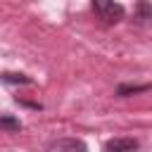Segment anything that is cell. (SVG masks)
Instances as JSON below:
<instances>
[{"label":"cell","mask_w":152,"mask_h":152,"mask_svg":"<svg viewBox=\"0 0 152 152\" xmlns=\"http://www.w3.org/2000/svg\"><path fill=\"white\" fill-rule=\"evenodd\" d=\"M93 12H95L104 24H116V21L124 19V5L109 2V0H95V2H93Z\"/></svg>","instance_id":"obj_1"},{"label":"cell","mask_w":152,"mask_h":152,"mask_svg":"<svg viewBox=\"0 0 152 152\" xmlns=\"http://www.w3.org/2000/svg\"><path fill=\"white\" fill-rule=\"evenodd\" d=\"M104 152H138V142L133 138H114L107 142Z\"/></svg>","instance_id":"obj_4"},{"label":"cell","mask_w":152,"mask_h":152,"mask_svg":"<svg viewBox=\"0 0 152 152\" xmlns=\"http://www.w3.org/2000/svg\"><path fill=\"white\" fill-rule=\"evenodd\" d=\"M45 152H88V147L78 138H59V140H52Z\"/></svg>","instance_id":"obj_2"},{"label":"cell","mask_w":152,"mask_h":152,"mask_svg":"<svg viewBox=\"0 0 152 152\" xmlns=\"http://www.w3.org/2000/svg\"><path fill=\"white\" fill-rule=\"evenodd\" d=\"M2 81H7V83H28V78L24 74H2Z\"/></svg>","instance_id":"obj_6"},{"label":"cell","mask_w":152,"mask_h":152,"mask_svg":"<svg viewBox=\"0 0 152 152\" xmlns=\"http://www.w3.org/2000/svg\"><path fill=\"white\" fill-rule=\"evenodd\" d=\"M150 86H119V90H116V95H128V93H142V90H147Z\"/></svg>","instance_id":"obj_5"},{"label":"cell","mask_w":152,"mask_h":152,"mask_svg":"<svg viewBox=\"0 0 152 152\" xmlns=\"http://www.w3.org/2000/svg\"><path fill=\"white\" fill-rule=\"evenodd\" d=\"M133 24H138V26H152V2H138L135 5Z\"/></svg>","instance_id":"obj_3"},{"label":"cell","mask_w":152,"mask_h":152,"mask_svg":"<svg viewBox=\"0 0 152 152\" xmlns=\"http://www.w3.org/2000/svg\"><path fill=\"white\" fill-rule=\"evenodd\" d=\"M0 124H2V126H7V128H12V131H14V128H19V121L7 119V116H0Z\"/></svg>","instance_id":"obj_7"}]
</instances>
